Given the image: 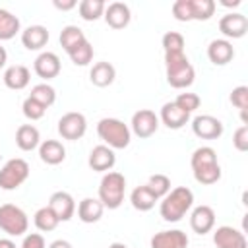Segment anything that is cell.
<instances>
[{
    "mask_svg": "<svg viewBox=\"0 0 248 248\" xmlns=\"http://www.w3.org/2000/svg\"><path fill=\"white\" fill-rule=\"evenodd\" d=\"M190 165H192V172H194L196 182H200L203 186H211V184L219 182L221 165L217 161V153L213 147H209V145L198 147L190 157Z\"/></svg>",
    "mask_w": 248,
    "mask_h": 248,
    "instance_id": "1",
    "label": "cell"
},
{
    "mask_svg": "<svg viewBox=\"0 0 248 248\" xmlns=\"http://www.w3.org/2000/svg\"><path fill=\"white\" fill-rule=\"evenodd\" d=\"M194 205V192L186 186L172 188L165 198H161L159 213L167 223H178Z\"/></svg>",
    "mask_w": 248,
    "mask_h": 248,
    "instance_id": "2",
    "label": "cell"
},
{
    "mask_svg": "<svg viewBox=\"0 0 248 248\" xmlns=\"http://www.w3.org/2000/svg\"><path fill=\"white\" fill-rule=\"evenodd\" d=\"M165 70H167V81L174 89H186L194 83L196 70L184 52L165 54Z\"/></svg>",
    "mask_w": 248,
    "mask_h": 248,
    "instance_id": "3",
    "label": "cell"
},
{
    "mask_svg": "<svg viewBox=\"0 0 248 248\" xmlns=\"http://www.w3.org/2000/svg\"><path fill=\"white\" fill-rule=\"evenodd\" d=\"M126 178L122 172L108 170L99 182V202L107 209H118L124 202Z\"/></svg>",
    "mask_w": 248,
    "mask_h": 248,
    "instance_id": "4",
    "label": "cell"
},
{
    "mask_svg": "<svg viewBox=\"0 0 248 248\" xmlns=\"http://www.w3.org/2000/svg\"><path fill=\"white\" fill-rule=\"evenodd\" d=\"M97 134L110 149H126L132 140L128 124H124L118 118H101L97 124Z\"/></svg>",
    "mask_w": 248,
    "mask_h": 248,
    "instance_id": "5",
    "label": "cell"
},
{
    "mask_svg": "<svg viewBox=\"0 0 248 248\" xmlns=\"http://www.w3.org/2000/svg\"><path fill=\"white\" fill-rule=\"evenodd\" d=\"M27 227H29V219L21 207H17L14 203L0 205V229L6 234L21 236L23 232H27Z\"/></svg>",
    "mask_w": 248,
    "mask_h": 248,
    "instance_id": "6",
    "label": "cell"
},
{
    "mask_svg": "<svg viewBox=\"0 0 248 248\" xmlns=\"http://www.w3.org/2000/svg\"><path fill=\"white\" fill-rule=\"evenodd\" d=\"M29 176V165L25 159H10L6 165L0 169V188L2 190H16L19 188Z\"/></svg>",
    "mask_w": 248,
    "mask_h": 248,
    "instance_id": "7",
    "label": "cell"
},
{
    "mask_svg": "<svg viewBox=\"0 0 248 248\" xmlns=\"http://www.w3.org/2000/svg\"><path fill=\"white\" fill-rule=\"evenodd\" d=\"M85 130H87V120L81 112H66L58 120V134L64 140H70V141L81 140Z\"/></svg>",
    "mask_w": 248,
    "mask_h": 248,
    "instance_id": "8",
    "label": "cell"
},
{
    "mask_svg": "<svg viewBox=\"0 0 248 248\" xmlns=\"http://www.w3.org/2000/svg\"><path fill=\"white\" fill-rule=\"evenodd\" d=\"M130 124H132V130L130 132H134L140 140H147V138H151L157 132V128H159V116L153 110H149V108H141V110L134 112Z\"/></svg>",
    "mask_w": 248,
    "mask_h": 248,
    "instance_id": "9",
    "label": "cell"
},
{
    "mask_svg": "<svg viewBox=\"0 0 248 248\" xmlns=\"http://www.w3.org/2000/svg\"><path fill=\"white\" fill-rule=\"evenodd\" d=\"M219 31L229 39H242L248 31V17L240 12H231L225 14L219 19Z\"/></svg>",
    "mask_w": 248,
    "mask_h": 248,
    "instance_id": "10",
    "label": "cell"
},
{
    "mask_svg": "<svg viewBox=\"0 0 248 248\" xmlns=\"http://www.w3.org/2000/svg\"><path fill=\"white\" fill-rule=\"evenodd\" d=\"M192 132L202 140H217L223 136V122L211 114H200L192 120Z\"/></svg>",
    "mask_w": 248,
    "mask_h": 248,
    "instance_id": "11",
    "label": "cell"
},
{
    "mask_svg": "<svg viewBox=\"0 0 248 248\" xmlns=\"http://www.w3.org/2000/svg\"><path fill=\"white\" fill-rule=\"evenodd\" d=\"M213 244L217 248H248L244 232L234 227H229V225H221L215 229Z\"/></svg>",
    "mask_w": 248,
    "mask_h": 248,
    "instance_id": "12",
    "label": "cell"
},
{
    "mask_svg": "<svg viewBox=\"0 0 248 248\" xmlns=\"http://www.w3.org/2000/svg\"><path fill=\"white\" fill-rule=\"evenodd\" d=\"M46 205L54 211V215L58 217L60 223H62V221H70V219L74 217V213H76V202H74L72 194H68V192H64V190L54 192V194L50 196V200H48Z\"/></svg>",
    "mask_w": 248,
    "mask_h": 248,
    "instance_id": "13",
    "label": "cell"
},
{
    "mask_svg": "<svg viewBox=\"0 0 248 248\" xmlns=\"http://www.w3.org/2000/svg\"><path fill=\"white\" fill-rule=\"evenodd\" d=\"M116 163V155H114V149H110L108 145L101 143V145H95L89 153V159H87V165L97 170V172H107L114 167Z\"/></svg>",
    "mask_w": 248,
    "mask_h": 248,
    "instance_id": "14",
    "label": "cell"
},
{
    "mask_svg": "<svg viewBox=\"0 0 248 248\" xmlns=\"http://www.w3.org/2000/svg\"><path fill=\"white\" fill-rule=\"evenodd\" d=\"M190 227L198 234H207L215 227V211L209 205H198L190 213Z\"/></svg>",
    "mask_w": 248,
    "mask_h": 248,
    "instance_id": "15",
    "label": "cell"
},
{
    "mask_svg": "<svg viewBox=\"0 0 248 248\" xmlns=\"http://www.w3.org/2000/svg\"><path fill=\"white\" fill-rule=\"evenodd\" d=\"M105 21L108 27L112 29H124L130 19H132V12H130V6L124 4V2H110L107 8H105V14H103Z\"/></svg>",
    "mask_w": 248,
    "mask_h": 248,
    "instance_id": "16",
    "label": "cell"
},
{
    "mask_svg": "<svg viewBox=\"0 0 248 248\" xmlns=\"http://www.w3.org/2000/svg\"><path fill=\"white\" fill-rule=\"evenodd\" d=\"M33 70H35V74H37L39 78H43V79H52V78H56V76L60 74V58H58V54H54V52H50V50L41 52V54L35 58V62H33Z\"/></svg>",
    "mask_w": 248,
    "mask_h": 248,
    "instance_id": "17",
    "label": "cell"
},
{
    "mask_svg": "<svg viewBox=\"0 0 248 248\" xmlns=\"http://www.w3.org/2000/svg\"><path fill=\"white\" fill-rule=\"evenodd\" d=\"M188 236L186 232L172 229V231H161L151 236V248H188Z\"/></svg>",
    "mask_w": 248,
    "mask_h": 248,
    "instance_id": "18",
    "label": "cell"
},
{
    "mask_svg": "<svg viewBox=\"0 0 248 248\" xmlns=\"http://www.w3.org/2000/svg\"><path fill=\"white\" fill-rule=\"evenodd\" d=\"M207 58L215 66H225L234 58V46L227 39H213L207 46Z\"/></svg>",
    "mask_w": 248,
    "mask_h": 248,
    "instance_id": "19",
    "label": "cell"
},
{
    "mask_svg": "<svg viewBox=\"0 0 248 248\" xmlns=\"http://www.w3.org/2000/svg\"><path fill=\"white\" fill-rule=\"evenodd\" d=\"M48 43V29L45 25H29L21 31V45L27 50H41Z\"/></svg>",
    "mask_w": 248,
    "mask_h": 248,
    "instance_id": "20",
    "label": "cell"
},
{
    "mask_svg": "<svg viewBox=\"0 0 248 248\" xmlns=\"http://www.w3.org/2000/svg\"><path fill=\"white\" fill-rule=\"evenodd\" d=\"M188 120H190V114L178 108L174 103H165L161 107V122L169 130H180L182 126L188 124Z\"/></svg>",
    "mask_w": 248,
    "mask_h": 248,
    "instance_id": "21",
    "label": "cell"
},
{
    "mask_svg": "<svg viewBox=\"0 0 248 248\" xmlns=\"http://www.w3.org/2000/svg\"><path fill=\"white\" fill-rule=\"evenodd\" d=\"M29 79H31L29 68L23 64H14V66L6 68V72H4V83H6V87H10L14 91L25 89L29 85Z\"/></svg>",
    "mask_w": 248,
    "mask_h": 248,
    "instance_id": "22",
    "label": "cell"
},
{
    "mask_svg": "<svg viewBox=\"0 0 248 248\" xmlns=\"http://www.w3.org/2000/svg\"><path fill=\"white\" fill-rule=\"evenodd\" d=\"M39 157L46 165H60L66 159V147L58 140H45L39 145Z\"/></svg>",
    "mask_w": 248,
    "mask_h": 248,
    "instance_id": "23",
    "label": "cell"
},
{
    "mask_svg": "<svg viewBox=\"0 0 248 248\" xmlns=\"http://www.w3.org/2000/svg\"><path fill=\"white\" fill-rule=\"evenodd\" d=\"M103 203L99 202V198H83L79 203H78V217L81 223H97L101 217H103Z\"/></svg>",
    "mask_w": 248,
    "mask_h": 248,
    "instance_id": "24",
    "label": "cell"
},
{
    "mask_svg": "<svg viewBox=\"0 0 248 248\" xmlns=\"http://www.w3.org/2000/svg\"><path fill=\"white\" fill-rule=\"evenodd\" d=\"M16 145L21 151H33L41 145V134L33 124H21L16 130Z\"/></svg>",
    "mask_w": 248,
    "mask_h": 248,
    "instance_id": "25",
    "label": "cell"
},
{
    "mask_svg": "<svg viewBox=\"0 0 248 248\" xmlns=\"http://www.w3.org/2000/svg\"><path fill=\"white\" fill-rule=\"evenodd\" d=\"M116 78V70L110 62H97L89 72V79L97 87H108Z\"/></svg>",
    "mask_w": 248,
    "mask_h": 248,
    "instance_id": "26",
    "label": "cell"
},
{
    "mask_svg": "<svg viewBox=\"0 0 248 248\" xmlns=\"http://www.w3.org/2000/svg\"><path fill=\"white\" fill-rule=\"evenodd\" d=\"M130 202H132V207H134V209H138V211H149V209L155 207V203H157L159 200H157V198L153 196V192L143 184V186H138V188L132 190Z\"/></svg>",
    "mask_w": 248,
    "mask_h": 248,
    "instance_id": "27",
    "label": "cell"
},
{
    "mask_svg": "<svg viewBox=\"0 0 248 248\" xmlns=\"http://www.w3.org/2000/svg\"><path fill=\"white\" fill-rule=\"evenodd\" d=\"M21 29L19 17L14 16L12 12L0 8V41H10L14 39Z\"/></svg>",
    "mask_w": 248,
    "mask_h": 248,
    "instance_id": "28",
    "label": "cell"
},
{
    "mask_svg": "<svg viewBox=\"0 0 248 248\" xmlns=\"http://www.w3.org/2000/svg\"><path fill=\"white\" fill-rule=\"evenodd\" d=\"M85 33L78 27V25H66L60 31V45L66 52H72L76 46H79L81 43H85Z\"/></svg>",
    "mask_w": 248,
    "mask_h": 248,
    "instance_id": "29",
    "label": "cell"
},
{
    "mask_svg": "<svg viewBox=\"0 0 248 248\" xmlns=\"http://www.w3.org/2000/svg\"><path fill=\"white\" fill-rule=\"evenodd\" d=\"M105 8H107V4L103 0H81L78 4L79 17L85 21H97L105 14Z\"/></svg>",
    "mask_w": 248,
    "mask_h": 248,
    "instance_id": "30",
    "label": "cell"
},
{
    "mask_svg": "<svg viewBox=\"0 0 248 248\" xmlns=\"http://www.w3.org/2000/svg\"><path fill=\"white\" fill-rule=\"evenodd\" d=\"M33 223H35V227H37L39 231H43V232H50V231H54V229L58 227L60 221H58V217L54 215V211H52L48 205H45V207H41V209L35 211Z\"/></svg>",
    "mask_w": 248,
    "mask_h": 248,
    "instance_id": "31",
    "label": "cell"
},
{
    "mask_svg": "<svg viewBox=\"0 0 248 248\" xmlns=\"http://www.w3.org/2000/svg\"><path fill=\"white\" fill-rule=\"evenodd\" d=\"M29 97L35 99V101H37L39 105H43L45 108H48V107H52L54 101H56V91H54V87L48 85V83H37V85L31 87V95H29Z\"/></svg>",
    "mask_w": 248,
    "mask_h": 248,
    "instance_id": "32",
    "label": "cell"
},
{
    "mask_svg": "<svg viewBox=\"0 0 248 248\" xmlns=\"http://www.w3.org/2000/svg\"><path fill=\"white\" fill-rule=\"evenodd\" d=\"M190 4H192V19L196 21H207L215 14L213 0H190Z\"/></svg>",
    "mask_w": 248,
    "mask_h": 248,
    "instance_id": "33",
    "label": "cell"
},
{
    "mask_svg": "<svg viewBox=\"0 0 248 248\" xmlns=\"http://www.w3.org/2000/svg\"><path fill=\"white\" fill-rule=\"evenodd\" d=\"M145 186L153 192V196H155L157 200L165 198V196L170 192V180H169L167 174H151Z\"/></svg>",
    "mask_w": 248,
    "mask_h": 248,
    "instance_id": "34",
    "label": "cell"
},
{
    "mask_svg": "<svg viewBox=\"0 0 248 248\" xmlns=\"http://www.w3.org/2000/svg\"><path fill=\"white\" fill-rule=\"evenodd\" d=\"M68 56L76 66H87L93 60V46L89 41H85L79 46H76L72 52H68Z\"/></svg>",
    "mask_w": 248,
    "mask_h": 248,
    "instance_id": "35",
    "label": "cell"
},
{
    "mask_svg": "<svg viewBox=\"0 0 248 248\" xmlns=\"http://www.w3.org/2000/svg\"><path fill=\"white\" fill-rule=\"evenodd\" d=\"M161 45H163L165 54H169V52H184V37L178 31L165 33L163 39H161Z\"/></svg>",
    "mask_w": 248,
    "mask_h": 248,
    "instance_id": "36",
    "label": "cell"
},
{
    "mask_svg": "<svg viewBox=\"0 0 248 248\" xmlns=\"http://www.w3.org/2000/svg\"><path fill=\"white\" fill-rule=\"evenodd\" d=\"M21 110H23V116L29 118V120H41V118L45 116V112H46V108H45L43 105H39V103H37L35 99H31V97H27V99L23 101Z\"/></svg>",
    "mask_w": 248,
    "mask_h": 248,
    "instance_id": "37",
    "label": "cell"
},
{
    "mask_svg": "<svg viewBox=\"0 0 248 248\" xmlns=\"http://www.w3.org/2000/svg\"><path fill=\"white\" fill-rule=\"evenodd\" d=\"M172 103H174L178 108H182L184 112L190 114V112H194V110L200 107L202 101H200V97H198L196 93H180Z\"/></svg>",
    "mask_w": 248,
    "mask_h": 248,
    "instance_id": "38",
    "label": "cell"
},
{
    "mask_svg": "<svg viewBox=\"0 0 248 248\" xmlns=\"http://www.w3.org/2000/svg\"><path fill=\"white\" fill-rule=\"evenodd\" d=\"M172 16L176 21H192V4L190 0H176L172 4Z\"/></svg>",
    "mask_w": 248,
    "mask_h": 248,
    "instance_id": "39",
    "label": "cell"
},
{
    "mask_svg": "<svg viewBox=\"0 0 248 248\" xmlns=\"http://www.w3.org/2000/svg\"><path fill=\"white\" fill-rule=\"evenodd\" d=\"M231 103H232L238 110L248 108V87H246V85H238V87H234L232 93H231Z\"/></svg>",
    "mask_w": 248,
    "mask_h": 248,
    "instance_id": "40",
    "label": "cell"
},
{
    "mask_svg": "<svg viewBox=\"0 0 248 248\" xmlns=\"http://www.w3.org/2000/svg\"><path fill=\"white\" fill-rule=\"evenodd\" d=\"M232 145L238 151H248V126H240L236 128V132L232 134Z\"/></svg>",
    "mask_w": 248,
    "mask_h": 248,
    "instance_id": "41",
    "label": "cell"
},
{
    "mask_svg": "<svg viewBox=\"0 0 248 248\" xmlns=\"http://www.w3.org/2000/svg\"><path fill=\"white\" fill-rule=\"evenodd\" d=\"M19 248H46V242H45L43 234L29 232V234H25V238H23V242H21Z\"/></svg>",
    "mask_w": 248,
    "mask_h": 248,
    "instance_id": "42",
    "label": "cell"
},
{
    "mask_svg": "<svg viewBox=\"0 0 248 248\" xmlns=\"http://www.w3.org/2000/svg\"><path fill=\"white\" fill-rule=\"evenodd\" d=\"M52 6L56 8V10H62V12H68V10H72V8H76L78 6V2L76 0H54L52 2Z\"/></svg>",
    "mask_w": 248,
    "mask_h": 248,
    "instance_id": "43",
    "label": "cell"
},
{
    "mask_svg": "<svg viewBox=\"0 0 248 248\" xmlns=\"http://www.w3.org/2000/svg\"><path fill=\"white\" fill-rule=\"evenodd\" d=\"M48 248H74L68 240H64V238H58V240H54V242H50L48 244Z\"/></svg>",
    "mask_w": 248,
    "mask_h": 248,
    "instance_id": "44",
    "label": "cell"
},
{
    "mask_svg": "<svg viewBox=\"0 0 248 248\" xmlns=\"http://www.w3.org/2000/svg\"><path fill=\"white\" fill-rule=\"evenodd\" d=\"M6 62H8V52H6V48L0 45V70L6 66Z\"/></svg>",
    "mask_w": 248,
    "mask_h": 248,
    "instance_id": "45",
    "label": "cell"
},
{
    "mask_svg": "<svg viewBox=\"0 0 248 248\" xmlns=\"http://www.w3.org/2000/svg\"><path fill=\"white\" fill-rule=\"evenodd\" d=\"M0 248H17V246L10 238H0Z\"/></svg>",
    "mask_w": 248,
    "mask_h": 248,
    "instance_id": "46",
    "label": "cell"
},
{
    "mask_svg": "<svg viewBox=\"0 0 248 248\" xmlns=\"http://www.w3.org/2000/svg\"><path fill=\"white\" fill-rule=\"evenodd\" d=\"M221 4H223V6H227V8H231V6L234 8V6H240V0H232V2H225V0H223Z\"/></svg>",
    "mask_w": 248,
    "mask_h": 248,
    "instance_id": "47",
    "label": "cell"
},
{
    "mask_svg": "<svg viewBox=\"0 0 248 248\" xmlns=\"http://www.w3.org/2000/svg\"><path fill=\"white\" fill-rule=\"evenodd\" d=\"M108 248H128V246H126L124 242H112V244H110Z\"/></svg>",
    "mask_w": 248,
    "mask_h": 248,
    "instance_id": "48",
    "label": "cell"
}]
</instances>
